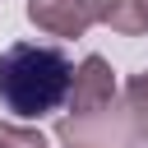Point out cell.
<instances>
[{
  "mask_svg": "<svg viewBox=\"0 0 148 148\" xmlns=\"http://www.w3.org/2000/svg\"><path fill=\"white\" fill-rule=\"evenodd\" d=\"M0 148H46V139H42L32 125H18V120H0Z\"/></svg>",
  "mask_w": 148,
  "mask_h": 148,
  "instance_id": "obj_6",
  "label": "cell"
},
{
  "mask_svg": "<svg viewBox=\"0 0 148 148\" xmlns=\"http://www.w3.org/2000/svg\"><path fill=\"white\" fill-rule=\"evenodd\" d=\"M116 106V74L102 56H88L74 79H69V92H65V111L79 120V116H102Z\"/></svg>",
  "mask_w": 148,
  "mask_h": 148,
  "instance_id": "obj_2",
  "label": "cell"
},
{
  "mask_svg": "<svg viewBox=\"0 0 148 148\" xmlns=\"http://www.w3.org/2000/svg\"><path fill=\"white\" fill-rule=\"evenodd\" d=\"M28 23L46 37H83L97 18L83 0H28Z\"/></svg>",
  "mask_w": 148,
  "mask_h": 148,
  "instance_id": "obj_3",
  "label": "cell"
},
{
  "mask_svg": "<svg viewBox=\"0 0 148 148\" xmlns=\"http://www.w3.org/2000/svg\"><path fill=\"white\" fill-rule=\"evenodd\" d=\"M102 23L120 37H143L148 32V0H111Z\"/></svg>",
  "mask_w": 148,
  "mask_h": 148,
  "instance_id": "obj_4",
  "label": "cell"
},
{
  "mask_svg": "<svg viewBox=\"0 0 148 148\" xmlns=\"http://www.w3.org/2000/svg\"><path fill=\"white\" fill-rule=\"evenodd\" d=\"M83 5H88V9H92V18L102 23V18H106V5H111V0H83Z\"/></svg>",
  "mask_w": 148,
  "mask_h": 148,
  "instance_id": "obj_7",
  "label": "cell"
},
{
  "mask_svg": "<svg viewBox=\"0 0 148 148\" xmlns=\"http://www.w3.org/2000/svg\"><path fill=\"white\" fill-rule=\"evenodd\" d=\"M120 116H125V125L134 130V139L148 143V69L125 83V106H120Z\"/></svg>",
  "mask_w": 148,
  "mask_h": 148,
  "instance_id": "obj_5",
  "label": "cell"
},
{
  "mask_svg": "<svg viewBox=\"0 0 148 148\" xmlns=\"http://www.w3.org/2000/svg\"><path fill=\"white\" fill-rule=\"evenodd\" d=\"M74 65L60 46L46 42H14L0 51V106L18 120H42L65 106Z\"/></svg>",
  "mask_w": 148,
  "mask_h": 148,
  "instance_id": "obj_1",
  "label": "cell"
}]
</instances>
